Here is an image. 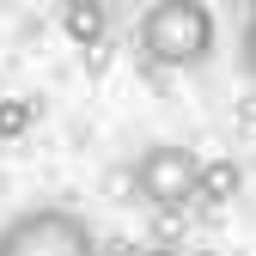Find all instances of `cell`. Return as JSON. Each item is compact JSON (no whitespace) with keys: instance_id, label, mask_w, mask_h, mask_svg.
Returning a JSON list of instances; mask_svg holds the SVG:
<instances>
[{"instance_id":"obj_1","label":"cell","mask_w":256,"mask_h":256,"mask_svg":"<svg viewBox=\"0 0 256 256\" xmlns=\"http://www.w3.org/2000/svg\"><path fill=\"white\" fill-rule=\"evenodd\" d=\"M140 49L152 68H202L214 49V12L196 0H158L140 12Z\"/></svg>"},{"instance_id":"obj_2","label":"cell","mask_w":256,"mask_h":256,"mask_svg":"<svg viewBox=\"0 0 256 256\" xmlns=\"http://www.w3.org/2000/svg\"><path fill=\"white\" fill-rule=\"evenodd\" d=\"M0 256H98V244L74 208H24L0 226Z\"/></svg>"},{"instance_id":"obj_3","label":"cell","mask_w":256,"mask_h":256,"mask_svg":"<svg viewBox=\"0 0 256 256\" xmlns=\"http://www.w3.org/2000/svg\"><path fill=\"white\" fill-rule=\"evenodd\" d=\"M134 183H140V196L152 208H189V202H202V158L189 152V146H171V140H158L140 152V165H134Z\"/></svg>"},{"instance_id":"obj_4","label":"cell","mask_w":256,"mask_h":256,"mask_svg":"<svg viewBox=\"0 0 256 256\" xmlns=\"http://www.w3.org/2000/svg\"><path fill=\"white\" fill-rule=\"evenodd\" d=\"M238 189H244L238 158H202V202H208V208H226V202H238Z\"/></svg>"},{"instance_id":"obj_5","label":"cell","mask_w":256,"mask_h":256,"mask_svg":"<svg viewBox=\"0 0 256 256\" xmlns=\"http://www.w3.org/2000/svg\"><path fill=\"white\" fill-rule=\"evenodd\" d=\"M61 30H68L80 49H98L104 30H110V18H104V6H92V0H74V6L61 12Z\"/></svg>"},{"instance_id":"obj_6","label":"cell","mask_w":256,"mask_h":256,"mask_svg":"<svg viewBox=\"0 0 256 256\" xmlns=\"http://www.w3.org/2000/svg\"><path fill=\"white\" fill-rule=\"evenodd\" d=\"M30 128V98H0V140H18Z\"/></svg>"},{"instance_id":"obj_7","label":"cell","mask_w":256,"mask_h":256,"mask_svg":"<svg viewBox=\"0 0 256 256\" xmlns=\"http://www.w3.org/2000/svg\"><path fill=\"white\" fill-rule=\"evenodd\" d=\"M244 74L256 80V12L244 18Z\"/></svg>"},{"instance_id":"obj_8","label":"cell","mask_w":256,"mask_h":256,"mask_svg":"<svg viewBox=\"0 0 256 256\" xmlns=\"http://www.w3.org/2000/svg\"><path fill=\"white\" fill-rule=\"evenodd\" d=\"M134 256H177V250H134Z\"/></svg>"}]
</instances>
